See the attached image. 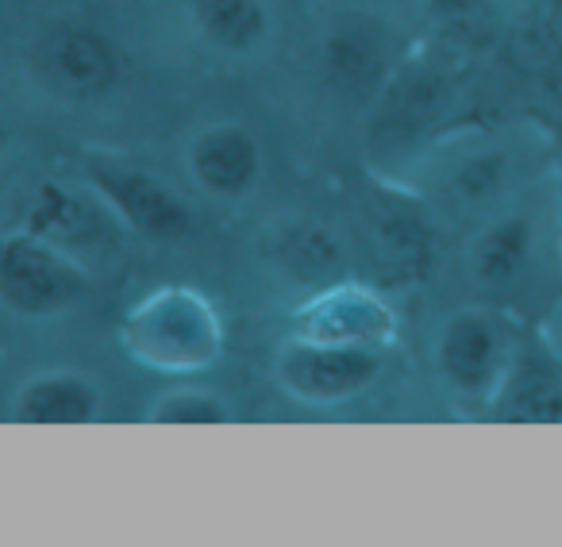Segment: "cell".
I'll return each mask as SVG.
<instances>
[{
    "mask_svg": "<svg viewBox=\"0 0 562 547\" xmlns=\"http://www.w3.org/2000/svg\"><path fill=\"white\" fill-rule=\"evenodd\" d=\"M124 351L158 375H201L224 355V321L193 286H162L120 324Z\"/></svg>",
    "mask_w": 562,
    "mask_h": 547,
    "instance_id": "1",
    "label": "cell"
},
{
    "mask_svg": "<svg viewBox=\"0 0 562 547\" xmlns=\"http://www.w3.org/2000/svg\"><path fill=\"white\" fill-rule=\"evenodd\" d=\"M89 298V274L70 250L32 232L0 239V301L20 316H58Z\"/></svg>",
    "mask_w": 562,
    "mask_h": 547,
    "instance_id": "2",
    "label": "cell"
},
{
    "mask_svg": "<svg viewBox=\"0 0 562 547\" xmlns=\"http://www.w3.org/2000/svg\"><path fill=\"white\" fill-rule=\"evenodd\" d=\"M293 339L385 355L401 339V321L382 293L344 278V282L313 290V298L293 313Z\"/></svg>",
    "mask_w": 562,
    "mask_h": 547,
    "instance_id": "3",
    "label": "cell"
},
{
    "mask_svg": "<svg viewBox=\"0 0 562 547\" xmlns=\"http://www.w3.org/2000/svg\"><path fill=\"white\" fill-rule=\"evenodd\" d=\"M89 181V193L120 220L135 235H147V239L170 243L181 239L189 232V209L181 204V197L173 193L166 181H158L155 174L139 170L132 163H120V158L89 155L81 163Z\"/></svg>",
    "mask_w": 562,
    "mask_h": 547,
    "instance_id": "4",
    "label": "cell"
},
{
    "mask_svg": "<svg viewBox=\"0 0 562 547\" xmlns=\"http://www.w3.org/2000/svg\"><path fill=\"white\" fill-rule=\"evenodd\" d=\"M436 362L462 401H497L513 367V336L493 313H454L439 332Z\"/></svg>",
    "mask_w": 562,
    "mask_h": 547,
    "instance_id": "5",
    "label": "cell"
},
{
    "mask_svg": "<svg viewBox=\"0 0 562 547\" xmlns=\"http://www.w3.org/2000/svg\"><path fill=\"white\" fill-rule=\"evenodd\" d=\"M385 355L344 344H313V339H285L278 351L273 375L297 401L308 405H339L359 398L378 382Z\"/></svg>",
    "mask_w": 562,
    "mask_h": 547,
    "instance_id": "6",
    "label": "cell"
},
{
    "mask_svg": "<svg viewBox=\"0 0 562 547\" xmlns=\"http://www.w3.org/2000/svg\"><path fill=\"white\" fill-rule=\"evenodd\" d=\"M189 174L212 197H243L262 174V147L239 124L201 127L189 143Z\"/></svg>",
    "mask_w": 562,
    "mask_h": 547,
    "instance_id": "7",
    "label": "cell"
},
{
    "mask_svg": "<svg viewBox=\"0 0 562 547\" xmlns=\"http://www.w3.org/2000/svg\"><path fill=\"white\" fill-rule=\"evenodd\" d=\"M385 74H390V47L378 20L359 12L339 16L324 35V78L331 81V89L347 97H367L382 86Z\"/></svg>",
    "mask_w": 562,
    "mask_h": 547,
    "instance_id": "8",
    "label": "cell"
},
{
    "mask_svg": "<svg viewBox=\"0 0 562 547\" xmlns=\"http://www.w3.org/2000/svg\"><path fill=\"white\" fill-rule=\"evenodd\" d=\"M40 70H43V78L55 81L63 93L101 97L116 86L120 58L104 35L89 32V27H63V32L43 40Z\"/></svg>",
    "mask_w": 562,
    "mask_h": 547,
    "instance_id": "9",
    "label": "cell"
},
{
    "mask_svg": "<svg viewBox=\"0 0 562 547\" xmlns=\"http://www.w3.org/2000/svg\"><path fill=\"white\" fill-rule=\"evenodd\" d=\"M266 258L308 290L347 278V247L339 243V235L324 224H308V220L273 227L266 239Z\"/></svg>",
    "mask_w": 562,
    "mask_h": 547,
    "instance_id": "10",
    "label": "cell"
},
{
    "mask_svg": "<svg viewBox=\"0 0 562 547\" xmlns=\"http://www.w3.org/2000/svg\"><path fill=\"white\" fill-rule=\"evenodd\" d=\"M531 247H536V220L528 212H505L493 224H485L467 250L474 286L485 293L513 290L520 282V274L528 270Z\"/></svg>",
    "mask_w": 562,
    "mask_h": 547,
    "instance_id": "11",
    "label": "cell"
},
{
    "mask_svg": "<svg viewBox=\"0 0 562 547\" xmlns=\"http://www.w3.org/2000/svg\"><path fill=\"white\" fill-rule=\"evenodd\" d=\"M101 416V390L86 375L50 370L24 382L12 401V421L20 424H89Z\"/></svg>",
    "mask_w": 562,
    "mask_h": 547,
    "instance_id": "12",
    "label": "cell"
},
{
    "mask_svg": "<svg viewBox=\"0 0 562 547\" xmlns=\"http://www.w3.org/2000/svg\"><path fill=\"white\" fill-rule=\"evenodd\" d=\"M24 232L40 235V239L55 243L63 250H74L81 243H93L104 232V224L93 197L58 186V181H43L32 193V204H27Z\"/></svg>",
    "mask_w": 562,
    "mask_h": 547,
    "instance_id": "13",
    "label": "cell"
},
{
    "mask_svg": "<svg viewBox=\"0 0 562 547\" xmlns=\"http://www.w3.org/2000/svg\"><path fill=\"white\" fill-rule=\"evenodd\" d=\"M189 4L204 40L227 55H250L270 40L266 0H189Z\"/></svg>",
    "mask_w": 562,
    "mask_h": 547,
    "instance_id": "14",
    "label": "cell"
},
{
    "mask_svg": "<svg viewBox=\"0 0 562 547\" xmlns=\"http://www.w3.org/2000/svg\"><path fill=\"white\" fill-rule=\"evenodd\" d=\"M370 247L382 258V266L397 278H413L428 263V232L401 204H382L370 212Z\"/></svg>",
    "mask_w": 562,
    "mask_h": 547,
    "instance_id": "15",
    "label": "cell"
},
{
    "mask_svg": "<svg viewBox=\"0 0 562 547\" xmlns=\"http://www.w3.org/2000/svg\"><path fill=\"white\" fill-rule=\"evenodd\" d=\"M501 390H505L501 409L513 421H562V382L554 370L528 367V375H513V367H508Z\"/></svg>",
    "mask_w": 562,
    "mask_h": 547,
    "instance_id": "16",
    "label": "cell"
},
{
    "mask_svg": "<svg viewBox=\"0 0 562 547\" xmlns=\"http://www.w3.org/2000/svg\"><path fill=\"white\" fill-rule=\"evenodd\" d=\"M505 166L508 163H505V155H501V150H485V155L462 158V163L454 166L451 181H447V189H451L447 197H451L454 204H467V209L490 201V197L501 189Z\"/></svg>",
    "mask_w": 562,
    "mask_h": 547,
    "instance_id": "17",
    "label": "cell"
},
{
    "mask_svg": "<svg viewBox=\"0 0 562 547\" xmlns=\"http://www.w3.org/2000/svg\"><path fill=\"white\" fill-rule=\"evenodd\" d=\"M227 405L216 393L204 390H170L150 405L147 421L150 424H224Z\"/></svg>",
    "mask_w": 562,
    "mask_h": 547,
    "instance_id": "18",
    "label": "cell"
}]
</instances>
